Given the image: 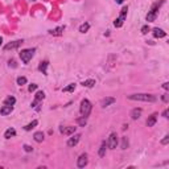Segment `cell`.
Here are the masks:
<instances>
[{"mask_svg":"<svg viewBox=\"0 0 169 169\" xmlns=\"http://www.w3.org/2000/svg\"><path fill=\"white\" fill-rule=\"evenodd\" d=\"M115 98H112V97H107V98H103L102 100H100V106L105 108V107H108L110 105H112V103H115Z\"/></svg>","mask_w":169,"mask_h":169,"instance_id":"9c48e42d","label":"cell"},{"mask_svg":"<svg viewBox=\"0 0 169 169\" xmlns=\"http://www.w3.org/2000/svg\"><path fill=\"white\" fill-rule=\"evenodd\" d=\"M89 29H90V24H89V22H84V24H82L79 27V32L81 33H86Z\"/></svg>","mask_w":169,"mask_h":169,"instance_id":"484cf974","label":"cell"},{"mask_svg":"<svg viewBox=\"0 0 169 169\" xmlns=\"http://www.w3.org/2000/svg\"><path fill=\"white\" fill-rule=\"evenodd\" d=\"M37 124H38L37 120H33L32 123H29V124L25 126V127H24V129H25V131H30V129H33V128H35V127L37 126Z\"/></svg>","mask_w":169,"mask_h":169,"instance_id":"d4e9b609","label":"cell"},{"mask_svg":"<svg viewBox=\"0 0 169 169\" xmlns=\"http://www.w3.org/2000/svg\"><path fill=\"white\" fill-rule=\"evenodd\" d=\"M162 87H164L165 90H169V83H168V82H165L164 84H162Z\"/></svg>","mask_w":169,"mask_h":169,"instance_id":"e575fe53","label":"cell"},{"mask_svg":"<svg viewBox=\"0 0 169 169\" xmlns=\"http://www.w3.org/2000/svg\"><path fill=\"white\" fill-rule=\"evenodd\" d=\"M106 147H107V143L103 142L102 145H100V149H99V157H105V155H106Z\"/></svg>","mask_w":169,"mask_h":169,"instance_id":"cb8c5ba5","label":"cell"},{"mask_svg":"<svg viewBox=\"0 0 169 169\" xmlns=\"http://www.w3.org/2000/svg\"><path fill=\"white\" fill-rule=\"evenodd\" d=\"M1 42H3V38H1V37H0V45H1Z\"/></svg>","mask_w":169,"mask_h":169,"instance_id":"74e56055","label":"cell"},{"mask_svg":"<svg viewBox=\"0 0 169 169\" xmlns=\"http://www.w3.org/2000/svg\"><path fill=\"white\" fill-rule=\"evenodd\" d=\"M128 147V140H127V137H123L122 139V149H127Z\"/></svg>","mask_w":169,"mask_h":169,"instance_id":"f1b7e54d","label":"cell"},{"mask_svg":"<svg viewBox=\"0 0 169 169\" xmlns=\"http://www.w3.org/2000/svg\"><path fill=\"white\" fill-rule=\"evenodd\" d=\"M115 1H116V3H118V4H122V3H123V1H124V0H115Z\"/></svg>","mask_w":169,"mask_h":169,"instance_id":"8d00e7d4","label":"cell"},{"mask_svg":"<svg viewBox=\"0 0 169 169\" xmlns=\"http://www.w3.org/2000/svg\"><path fill=\"white\" fill-rule=\"evenodd\" d=\"M75 87H77V84H75V83H70L69 86L64 87L62 91L64 92H72V91H74V90H75Z\"/></svg>","mask_w":169,"mask_h":169,"instance_id":"7402d4cb","label":"cell"},{"mask_svg":"<svg viewBox=\"0 0 169 169\" xmlns=\"http://www.w3.org/2000/svg\"><path fill=\"white\" fill-rule=\"evenodd\" d=\"M48 65H49V62H48V61H42V62H40V65H38V70H40V72H41L44 75H48V72H46Z\"/></svg>","mask_w":169,"mask_h":169,"instance_id":"9a60e30c","label":"cell"},{"mask_svg":"<svg viewBox=\"0 0 169 169\" xmlns=\"http://www.w3.org/2000/svg\"><path fill=\"white\" fill-rule=\"evenodd\" d=\"M164 4V1H157V3H155L151 7V11L148 12V15H147V21L148 22H151V21H155L156 20V16H157V12H159V8L161 7V5Z\"/></svg>","mask_w":169,"mask_h":169,"instance_id":"7a4b0ae2","label":"cell"},{"mask_svg":"<svg viewBox=\"0 0 169 169\" xmlns=\"http://www.w3.org/2000/svg\"><path fill=\"white\" fill-rule=\"evenodd\" d=\"M87 162H89V157H87L86 153H82L77 160V167L78 168H84L87 165Z\"/></svg>","mask_w":169,"mask_h":169,"instance_id":"8992f818","label":"cell"},{"mask_svg":"<svg viewBox=\"0 0 169 169\" xmlns=\"http://www.w3.org/2000/svg\"><path fill=\"white\" fill-rule=\"evenodd\" d=\"M35 52L36 49H33V48H30V49H22L20 52V58L21 61L24 64H28L30 60L33 58V56H35Z\"/></svg>","mask_w":169,"mask_h":169,"instance_id":"277c9868","label":"cell"},{"mask_svg":"<svg viewBox=\"0 0 169 169\" xmlns=\"http://www.w3.org/2000/svg\"><path fill=\"white\" fill-rule=\"evenodd\" d=\"M21 44H22V40L13 41V42H11V44H7V45H5V46H4V50H12V49H16V48H19Z\"/></svg>","mask_w":169,"mask_h":169,"instance_id":"30bf717a","label":"cell"},{"mask_svg":"<svg viewBox=\"0 0 169 169\" xmlns=\"http://www.w3.org/2000/svg\"><path fill=\"white\" fill-rule=\"evenodd\" d=\"M142 112H143L142 108H134L131 111V119L132 120H137L140 116H142Z\"/></svg>","mask_w":169,"mask_h":169,"instance_id":"7c38bea8","label":"cell"},{"mask_svg":"<svg viewBox=\"0 0 169 169\" xmlns=\"http://www.w3.org/2000/svg\"><path fill=\"white\" fill-rule=\"evenodd\" d=\"M107 147L110 149H115L118 147V135L115 132H112L108 136V142H107Z\"/></svg>","mask_w":169,"mask_h":169,"instance_id":"5b68a950","label":"cell"},{"mask_svg":"<svg viewBox=\"0 0 169 169\" xmlns=\"http://www.w3.org/2000/svg\"><path fill=\"white\" fill-rule=\"evenodd\" d=\"M128 99L129 100H137V102H149V103H153L157 100V98L152 94H132L128 95Z\"/></svg>","mask_w":169,"mask_h":169,"instance_id":"6da1fadb","label":"cell"},{"mask_svg":"<svg viewBox=\"0 0 169 169\" xmlns=\"http://www.w3.org/2000/svg\"><path fill=\"white\" fill-rule=\"evenodd\" d=\"M77 123H78V124H79L81 127H84V126H86V123H87V118H84V116L79 118V119H77Z\"/></svg>","mask_w":169,"mask_h":169,"instance_id":"4316f807","label":"cell"},{"mask_svg":"<svg viewBox=\"0 0 169 169\" xmlns=\"http://www.w3.org/2000/svg\"><path fill=\"white\" fill-rule=\"evenodd\" d=\"M77 131V127H72V126H69V127H61L60 128V132L61 134H64V135H73L74 132Z\"/></svg>","mask_w":169,"mask_h":169,"instance_id":"ba28073f","label":"cell"},{"mask_svg":"<svg viewBox=\"0 0 169 169\" xmlns=\"http://www.w3.org/2000/svg\"><path fill=\"white\" fill-rule=\"evenodd\" d=\"M45 98V92L44 91H37L36 92V97H35V100H33L32 103V107H36L37 106V103L40 102V100H42Z\"/></svg>","mask_w":169,"mask_h":169,"instance_id":"8fae6325","label":"cell"},{"mask_svg":"<svg viewBox=\"0 0 169 169\" xmlns=\"http://www.w3.org/2000/svg\"><path fill=\"white\" fill-rule=\"evenodd\" d=\"M33 137H35V140L37 143H42V142H44V134H42V132H36V134L33 135Z\"/></svg>","mask_w":169,"mask_h":169,"instance_id":"ffe728a7","label":"cell"},{"mask_svg":"<svg viewBox=\"0 0 169 169\" xmlns=\"http://www.w3.org/2000/svg\"><path fill=\"white\" fill-rule=\"evenodd\" d=\"M124 19H126L124 16H119V17H118L116 20L114 21V25H115L116 28H120V27L123 25V21H124Z\"/></svg>","mask_w":169,"mask_h":169,"instance_id":"44dd1931","label":"cell"},{"mask_svg":"<svg viewBox=\"0 0 169 169\" xmlns=\"http://www.w3.org/2000/svg\"><path fill=\"white\" fill-rule=\"evenodd\" d=\"M24 149H25V152H32L33 151V148L30 147V145H27V144L24 145Z\"/></svg>","mask_w":169,"mask_h":169,"instance_id":"d6a6232c","label":"cell"},{"mask_svg":"<svg viewBox=\"0 0 169 169\" xmlns=\"http://www.w3.org/2000/svg\"><path fill=\"white\" fill-rule=\"evenodd\" d=\"M156 120H157V114L155 112V114H152L151 116L147 119V126L148 127H153L155 123H156Z\"/></svg>","mask_w":169,"mask_h":169,"instance_id":"e0dca14e","label":"cell"},{"mask_svg":"<svg viewBox=\"0 0 169 169\" xmlns=\"http://www.w3.org/2000/svg\"><path fill=\"white\" fill-rule=\"evenodd\" d=\"M16 103V98L15 97H8V98H5V100H4V105H7V106H13Z\"/></svg>","mask_w":169,"mask_h":169,"instance_id":"d6986e66","label":"cell"},{"mask_svg":"<svg viewBox=\"0 0 169 169\" xmlns=\"http://www.w3.org/2000/svg\"><path fill=\"white\" fill-rule=\"evenodd\" d=\"M82 86H83V87H94V86H95V81H94V79L83 81V82H82Z\"/></svg>","mask_w":169,"mask_h":169,"instance_id":"603a6c76","label":"cell"},{"mask_svg":"<svg viewBox=\"0 0 169 169\" xmlns=\"http://www.w3.org/2000/svg\"><path fill=\"white\" fill-rule=\"evenodd\" d=\"M37 89V84H35V83H32V84H29V87H28V90H29L30 92L32 91H35V90Z\"/></svg>","mask_w":169,"mask_h":169,"instance_id":"4dcf8cb0","label":"cell"},{"mask_svg":"<svg viewBox=\"0 0 169 169\" xmlns=\"http://www.w3.org/2000/svg\"><path fill=\"white\" fill-rule=\"evenodd\" d=\"M79 139H81V134H75V135L73 134V136L67 140V147H75L78 144V142H79Z\"/></svg>","mask_w":169,"mask_h":169,"instance_id":"52a82bcc","label":"cell"},{"mask_svg":"<svg viewBox=\"0 0 169 169\" xmlns=\"http://www.w3.org/2000/svg\"><path fill=\"white\" fill-rule=\"evenodd\" d=\"M153 36H155L156 38H162V37H165V36H167V33H165L162 29L155 28V29H153Z\"/></svg>","mask_w":169,"mask_h":169,"instance_id":"2e32d148","label":"cell"},{"mask_svg":"<svg viewBox=\"0 0 169 169\" xmlns=\"http://www.w3.org/2000/svg\"><path fill=\"white\" fill-rule=\"evenodd\" d=\"M91 110H92V106H91V102H90L89 99H83L82 102H81L79 111H81V115H82V116L87 118L90 115V112H91Z\"/></svg>","mask_w":169,"mask_h":169,"instance_id":"3957f363","label":"cell"},{"mask_svg":"<svg viewBox=\"0 0 169 169\" xmlns=\"http://www.w3.org/2000/svg\"><path fill=\"white\" fill-rule=\"evenodd\" d=\"M27 83V78L25 77H19L17 78V84H20V86H22V84Z\"/></svg>","mask_w":169,"mask_h":169,"instance_id":"83f0119b","label":"cell"},{"mask_svg":"<svg viewBox=\"0 0 169 169\" xmlns=\"http://www.w3.org/2000/svg\"><path fill=\"white\" fill-rule=\"evenodd\" d=\"M16 135V129L15 128H8L7 131L4 132V137L5 139H11V137H13Z\"/></svg>","mask_w":169,"mask_h":169,"instance_id":"ac0fdd59","label":"cell"},{"mask_svg":"<svg viewBox=\"0 0 169 169\" xmlns=\"http://www.w3.org/2000/svg\"><path fill=\"white\" fill-rule=\"evenodd\" d=\"M13 111V106H7V105H4L0 108V114L3 115V116H5V115H8V114H11V112Z\"/></svg>","mask_w":169,"mask_h":169,"instance_id":"4fadbf2b","label":"cell"},{"mask_svg":"<svg viewBox=\"0 0 169 169\" xmlns=\"http://www.w3.org/2000/svg\"><path fill=\"white\" fill-rule=\"evenodd\" d=\"M162 100H164V102H165V103H167V102H168V100H169V98H168V94L162 95Z\"/></svg>","mask_w":169,"mask_h":169,"instance_id":"836d02e7","label":"cell"},{"mask_svg":"<svg viewBox=\"0 0 169 169\" xmlns=\"http://www.w3.org/2000/svg\"><path fill=\"white\" fill-rule=\"evenodd\" d=\"M162 115H164V118H168V110H165V111L162 112Z\"/></svg>","mask_w":169,"mask_h":169,"instance_id":"d590c367","label":"cell"},{"mask_svg":"<svg viewBox=\"0 0 169 169\" xmlns=\"http://www.w3.org/2000/svg\"><path fill=\"white\" fill-rule=\"evenodd\" d=\"M161 143H162L164 145H167V144H168V143H169V136H168V135H167V136H164V139L161 140Z\"/></svg>","mask_w":169,"mask_h":169,"instance_id":"1f68e13d","label":"cell"},{"mask_svg":"<svg viewBox=\"0 0 169 169\" xmlns=\"http://www.w3.org/2000/svg\"><path fill=\"white\" fill-rule=\"evenodd\" d=\"M64 30H65V25H61V27L56 28V29L49 30V33H50V35H53V36H61Z\"/></svg>","mask_w":169,"mask_h":169,"instance_id":"5bb4252c","label":"cell"},{"mask_svg":"<svg viewBox=\"0 0 169 169\" xmlns=\"http://www.w3.org/2000/svg\"><path fill=\"white\" fill-rule=\"evenodd\" d=\"M148 32H149V27H148V25H144V27L142 28V33H143V35H147Z\"/></svg>","mask_w":169,"mask_h":169,"instance_id":"f546056e","label":"cell"}]
</instances>
